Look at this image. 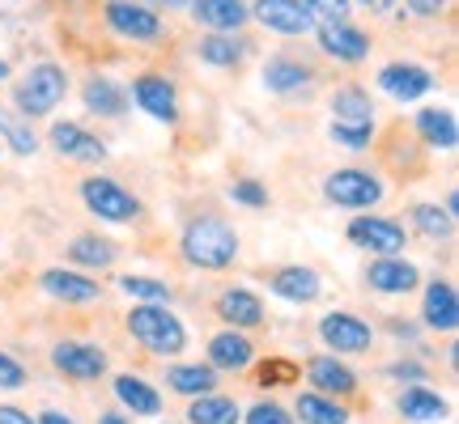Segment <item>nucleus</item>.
<instances>
[{
  "instance_id": "f257e3e1",
  "label": "nucleus",
  "mask_w": 459,
  "mask_h": 424,
  "mask_svg": "<svg viewBox=\"0 0 459 424\" xmlns=\"http://www.w3.org/2000/svg\"><path fill=\"white\" fill-rule=\"evenodd\" d=\"M179 255L187 267L200 272H226L238 259V229L221 216H192L179 233Z\"/></svg>"
},
{
  "instance_id": "f03ea898",
  "label": "nucleus",
  "mask_w": 459,
  "mask_h": 424,
  "mask_svg": "<svg viewBox=\"0 0 459 424\" xmlns=\"http://www.w3.org/2000/svg\"><path fill=\"white\" fill-rule=\"evenodd\" d=\"M128 335L153 357H179L187 348V326L166 301H136L128 310Z\"/></svg>"
},
{
  "instance_id": "7ed1b4c3",
  "label": "nucleus",
  "mask_w": 459,
  "mask_h": 424,
  "mask_svg": "<svg viewBox=\"0 0 459 424\" xmlns=\"http://www.w3.org/2000/svg\"><path fill=\"white\" fill-rule=\"evenodd\" d=\"M68 94V77L60 64H51V60H43V64H34L26 77H22V85H17V111L26 114V119H48L60 102H65Z\"/></svg>"
},
{
  "instance_id": "20e7f679",
  "label": "nucleus",
  "mask_w": 459,
  "mask_h": 424,
  "mask_svg": "<svg viewBox=\"0 0 459 424\" xmlns=\"http://www.w3.org/2000/svg\"><path fill=\"white\" fill-rule=\"evenodd\" d=\"M387 187L378 179L375 170H358V165H344V170H332L324 179V199L336 204V208H349V212H366L383 204Z\"/></svg>"
},
{
  "instance_id": "39448f33",
  "label": "nucleus",
  "mask_w": 459,
  "mask_h": 424,
  "mask_svg": "<svg viewBox=\"0 0 459 424\" xmlns=\"http://www.w3.org/2000/svg\"><path fill=\"white\" fill-rule=\"evenodd\" d=\"M82 199H85V208L94 212L99 221H111V225H128V221L141 216V199L132 196L124 182L102 179V174L82 179Z\"/></svg>"
},
{
  "instance_id": "423d86ee",
  "label": "nucleus",
  "mask_w": 459,
  "mask_h": 424,
  "mask_svg": "<svg viewBox=\"0 0 459 424\" xmlns=\"http://www.w3.org/2000/svg\"><path fill=\"white\" fill-rule=\"evenodd\" d=\"M319 340H324V348H332V357H358V352H370L375 326L366 323L361 314L332 310L319 318Z\"/></svg>"
},
{
  "instance_id": "0eeeda50",
  "label": "nucleus",
  "mask_w": 459,
  "mask_h": 424,
  "mask_svg": "<svg viewBox=\"0 0 459 424\" xmlns=\"http://www.w3.org/2000/svg\"><path fill=\"white\" fill-rule=\"evenodd\" d=\"M344 233H349V242L370 250V255H404V246H409L404 225L392 216H375V212H358Z\"/></svg>"
},
{
  "instance_id": "6e6552de",
  "label": "nucleus",
  "mask_w": 459,
  "mask_h": 424,
  "mask_svg": "<svg viewBox=\"0 0 459 424\" xmlns=\"http://www.w3.org/2000/svg\"><path fill=\"white\" fill-rule=\"evenodd\" d=\"M107 348H99V343L90 340H60L51 343V369L56 374L73 377V382H99L102 374H107Z\"/></svg>"
},
{
  "instance_id": "1a4fd4ad",
  "label": "nucleus",
  "mask_w": 459,
  "mask_h": 424,
  "mask_svg": "<svg viewBox=\"0 0 459 424\" xmlns=\"http://www.w3.org/2000/svg\"><path fill=\"white\" fill-rule=\"evenodd\" d=\"M366 284L383 297H409V293H417L421 272H417V263H409L404 255H378V259L366 267Z\"/></svg>"
},
{
  "instance_id": "9d476101",
  "label": "nucleus",
  "mask_w": 459,
  "mask_h": 424,
  "mask_svg": "<svg viewBox=\"0 0 459 424\" xmlns=\"http://www.w3.org/2000/svg\"><path fill=\"white\" fill-rule=\"evenodd\" d=\"M107 26L132 38V43H158L162 38V17L145 4H132V0H107Z\"/></svg>"
},
{
  "instance_id": "9b49d317",
  "label": "nucleus",
  "mask_w": 459,
  "mask_h": 424,
  "mask_svg": "<svg viewBox=\"0 0 459 424\" xmlns=\"http://www.w3.org/2000/svg\"><path fill=\"white\" fill-rule=\"evenodd\" d=\"M39 289L56 301H65V306H90V301H99L102 297V284L90 272H77V267H48L43 276H39Z\"/></svg>"
},
{
  "instance_id": "f8f14e48",
  "label": "nucleus",
  "mask_w": 459,
  "mask_h": 424,
  "mask_svg": "<svg viewBox=\"0 0 459 424\" xmlns=\"http://www.w3.org/2000/svg\"><path fill=\"white\" fill-rule=\"evenodd\" d=\"M132 102L158 123H175L179 119V94H175V85L166 81L162 72H141L132 81Z\"/></svg>"
},
{
  "instance_id": "ddd939ff",
  "label": "nucleus",
  "mask_w": 459,
  "mask_h": 424,
  "mask_svg": "<svg viewBox=\"0 0 459 424\" xmlns=\"http://www.w3.org/2000/svg\"><path fill=\"white\" fill-rule=\"evenodd\" d=\"M268 289L281 297V301H294V306H315L324 297V280L315 267H302V263H285L268 276Z\"/></svg>"
},
{
  "instance_id": "4468645a",
  "label": "nucleus",
  "mask_w": 459,
  "mask_h": 424,
  "mask_svg": "<svg viewBox=\"0 0 459 424\" xmlns=\"http://www.w3.org/2000/svg\"><path fill=\"white\" fill-rule=\"evenodd\" d=\"M378 89L395 102H417L434 89V72L426 64H383L378 68Z\"/></svg>"
},
{
  "instance_id": "2eb2a0df",
  "label": "nucleus",
  "mask_w": 459,
  "mask_h": 424,
  "mask_svg": "<svg viewBox=\"0 0 459 424\" xmlns=\"http://www.w3.org/2000/svg\"><path fill=\"white\" fill-rule=\"evenodd\" d=\"M421 326L429 331H443L451 335L459 326V297H455V284L451 280H429L426 293H421Z\"/></svg>"
},
{
  "instance_id": "dca6fc26",
  "label": "nucleus",
  "mask_w": 459,
  "mask_h": 424,
  "mask_svg": "<svg viewBox=\"0 0 459 424\" xmlns=\"http://www.w3.org/2000/svg\"><path fill=\"white\" fill-rule=\"evenodd\" d=\"M48 145L60 153V157H68V162H102L107 157V145H102V136H94V131H85L82 123H51L48 131Z\"/></svg>"
},
{
  "instance_id": "f3484780",
  "label": "nucleus",
  "mask_w": 459,
  "mask_h": 424,
  "mask_svg": "<svg viewBox=\"0 0 459 424\" xmlns=\"http://www.w3.org/2000/svg\"><path fill=\"white\" fill-rule=\"evenodd\" d=\"M307 382H311V391L328 394V399H349L358 391V374L341 357H332V352L307 360Z\"/></svg>"
},
{
  "instance_id": "a211bd4d",
  "label": "nucleus",
  "mask_w": 459,
  "mask_h": 424,
  "mask_svg": "<svg viewBox=\"0 0 459 424\" xmlns=\"http://www.w3.org/2000/svg\"><path fill=\"white\" fill-rule=\"evenodd\" d=\"M251 17H255L260 26H268V30L294 34V38L315 30V17L302 9V0H255Z\"/></svg>"
},
{
  "instance_id": "6ab92c4d",
  "label": "nucleus",
  "mask_w": 459,
  "mask_h": 424,
  "mask_svg": "<svg viewBox=\"0 0 459 424\" xmlns=\"http://www.w3.org/2000/svg\"><path fill=\"white\" fill-rule=\"evenodd\" d=\"M315 34H319V47L328 51L332 60H341V64H361L370 55V38L358 26H349V21H324Z\"/></svg>"
},
{
  "instance_id": "aec40b11",
  "label": "nucleus",
  "mask_w": 459,
  "mask_h": 424,
  "mask_svg": "<svg viewBox=\"0 0 459 424\" xmlns=\"http://www.w3.org/2000/svg\"><path fill=\"white\" fill-rule=\"evenodd\" d=\"M251 360H255V343H251L247 331L226 326V331H217L213 340H209V365H213L217 374H238Z\"/></svg>"
},
{
  "instance_id": "412c9836",
  "label": "nucleus",
  "mask_w": 459,
  "mask_h": 424,
  "mask_svg": "<svg viewBox=\"0 0 459 424\" xmlns=\"http://www.w3.org/2000/svg\"><path fill=\"white\" fill-rule=\"evenodd\" d=\"M111 394H115V403H119V411H128V416H158V411H162L158 386L145 382L141 374H115Z\"/></svg>"
},
{
  "instance_id": "4be33fe9",
  "label": "nucleus",
  "mask_w": 459,
  "mask_h": 424,
  "mask_svg": "<svg viewBox=\"0 0 459 424\" xmlns=\"http://www.w3.org/2000/svg\"><path fill=\"white\" fill-rule=\"evenodd\" d=\"M395 411L409 424H443L451 416V403L438 391H429V386L417 382V386H404V391L395 394Z\"/></svg>"
},
{
  "instance_id": "5701e85b",
  "label": "nucleus",
  "mask_w": 459,
  "mask_h": 424,
  "mask_svg": "<svg viewBox=\"0 0 459 424\" xmlns=\"http://www.w3.org/2000/svg\"><path fill=\"white\" fill-rule=\"evenodd\" d=\"M187 9H192V17L204 30H217V34H238L247 26V17H251L247 0H192Z\"/></svg>"
},
{
  "instance_id": "b1692460",
  "label": "nucleus",
  "mask_w": 459,
  "mask_h": 424,
  "mask_svg": "<svg viewBox=\"0 0 459 424\" xmlns=\"http://www.w3.org/2000/svg\"><path fill=\"white\" fill-rule=\"evenodd\" d=\"M311 81H315L311 64H302L294 55H273V60L264 64V89H268V94L290 98V94H302Z\"/></svg>"
},
{
  "instance_id": "393cba45",
  "label": "nucleus",
  "mask_w": 459,
  "mask_h": 424,
  "mask_svg": "<svg viewBox=\"0 0 459 424\" xmlns=\"http://www.w3.org/2000/svg\"><path fill=\"white\" fill-rule=\"evenodd\" d=\"M217 318L234 331H247V326H260L264 323V301L260 293H251V289H226V293L217 297Z\"/></svg>"
},
{
  "instance_id": "a878e982",
  "label": "nucleus",
  "mask_w": 459,
  "mask_h": 424,
  "mask_svg": "<svg viewBox=\"0 0 459 424\" xmlns=\"http://www.w3.org/2000/svg\"><path fill=\"white\" fill-rule=\"evenodd\" d=\"M417 136H421V145L438 148V153H451V148L459 145L455 114L446 111V106H426V111H417Z\"/></svg>"
},
{
  "instance_id": "bb28decb",
  "label": "nucleus",
  "mask_w": 459,
  "mask_h": 424,
  "mask_svg": "<svg viewBox=\"0 0 459 424\" xmlns=\"http://www.w3.org/2000/svg\"><path fill=\"white\" fill-rule=\"evenodd\" d=\"M166 386L175 394H183V399H196V394H209L217 391V369L204 360H187V365H170L166 369Z\"/></svg>"
},
{
  "instance_id": "cd10ccee",
  "label": "nucleus",
  "mask_w": 459,
  "mask_h": 424,
  "mask_svg": "<svg viewBox=\"0 0 459 424\" xmlns=\"http://www.w3.org/2000/svg\"><path fill=\"white\" fill-rule=\"evenodd\" d=\"M196 55L204 60V64H213V68H238L247 60V38H243V34H217V30H209L196 43Z\"/></svg>"
},
{
  "instance_id": "c85d7f7f",
  "label": "nucleus",
  "mask_w": 459,
  "mask_h": 424,
  "mask_svg": "<svg viewBox=\"0 0 459 424\" xmlns=\"http://www.w3.org/2000/svg\"><path fill=\"white\" fill-rule=\"evenodd\" d=\"M187 424H243V408L230 399V394H196L187 403Z\"/></svg>"
},
{
  "instance_id": "c756f323",
  "label": "nucleus",
  "mask_w": 459,
  "mask_h": 424,
  "mask_svg": "<svg viewBox=\"0 0 459 424\" xmlns=\"http://www.w3.org/2000/svg\"><path fill=\"white\" fill-rule=\"evenodd\" d=\"M82 98H85V111L107 114V119H115V114L128 111V89H124V85H115L111 77H90L85 89H82Z\"/></svg>"
},
{
  "instance_id": "7c9ffc66",
  "label": "nucleus",
  "mask_w": 459,
  "mask_h": 424,
  "mask_svg": "<svg viewBox=\"0 0 459 424\" xmlns=\"http://www.w3.org/2000/svg\"><path fill=\"white\" fill-rule=\"evenodd\" d=\"M294 420H302V424H349V408H344L341 399H328V394H319V391H307V394H298Z\"/></svg>"
},
{
  "instance_id": "2f4dec72",
  "label": "nucleus",
  "mask_w": 459,
  "mask_h": 424,
  "mask_svg": "<svg viewBox=\"0 0 459 424\" xmlns=\"http://www.w3.org/2000/svg\"><path fill=\"white\" fill-rule=\"evenodd\" d=\"M119 255V246L111 238H99V233H82V238H73L68 246V259L77 263V267H90V272H107Z\"/></svg>"
},
{
  "instance_id": "473e14b6",
  "label": "nucleus",
  "mask_w": 459,
  "mask_h": 424,
  "mask_svg": "<svg viewBox=\"0 0 459 424\" xmlns=\"http://www.w3.org/2000/svg\"><path fill=\"white\" fill-rule=\"evenodd\" d=\"M332 119L336 123H375V102L361 85H341L332 94Z\"/></svg>"
},
{
  "instance_id": "72a5a7b5",
  "label": "nucleus",
  "mask_w": 459,
  "mask_h": 424,
  "mask_svg": "<svg viewBox=\"0 0 459 424\" xmlns=\"http://www.w3.org/2000/svg\"><path fill=\"white\" fill-rule=\"evenodd\" d=\"M412 229L429 242H451L455 238V216L438 204H412Z\"/></svg>"
},
{
  "instance_id": "f704fd0d",
  "label": "nucleus",
  "mask_w": 459,
  "mask_h": 424,
  "mask_svg": "<svg viewBox=\"0 0 459 424\" xmlns=\"http://www.w3.org/2000/svg\"><path fill=\"white\" fill-rule=\"evenodd\" d=\"M0 145H9L13 153H22V157H34V153H39V136H34L17 114L0 111Z\"/></svg>"
},
{
  "instance_id": "c9c22d12",
  "label": "nucleus",
  "mask_w": 459,
  "mask_h": 424,
  "mask_svg": "<svg viewBox=\"0 0 459 424\" xmlns=\"http://www.w3.org/2000/svg\"><path fill=\"white\" fill-rule=\"evenodd\" d=\"M119 289H124L132 301H166V306H170V284L158 276H136V272H128V276H119Z\"/></svg>"
},
{
  "instance_id": "e433bc0d",
  "label": "nucleus",
  "mask_w": 459,
  "mask_h": 424,
  "mask_svg": "<svg viewBox=\"0 0 459 424\" xmlns=\"http://www.w3.org/2000/svg\"><path fill=\"white\" fill-rule=\"evenodd\" d=\"M328 136L341 148H353V153H361V148L375 145V123H336V119H332V123H328Z\"/></svg>"
},
{
  "instance_id": "4c0bfd02",
  "label": "nucleus",
  "mask_w": 459,
  "mask_h": 424,
  "mask_svg": "<svg viewBox=\"0 0 459 424\" xmlns=\"http://www.w3.org/2000/svg\"><path fill=\"white\" fill-rule=\"evenodd\" d=\"M230 199L243 204V208H268V187H264L260 179H234Z\"/></svg>"
},
{
  "instance_id": "58836bf2",
  "label": "nucleus",
  "mask_w": 459,
  "mask_h": 424,
  "mask_svg": "<svg viewBox=\"0 0 459 424\" xmlns=\"http://www.w3.org/2000/svg\"><path fill=\"white\" fill-rule=\"evenodd\" d=\"M255 382H260V386H290V382H298V369L290 365V360L273 357V360H264V365H260Z\"/></svg>"
},
{
  "instance_id": "ea45409f",
  "label": "nucleus",
  "mask_w": 459,
  "mask_h": 424,
  "mask_svg": "<svg viewBox=\"0 0 459 424\" xmlns=\"http://www.w3.org/2000/svg\"><path fill=\"white\" fill-rule=\"evenodd\" d=\"M243 424H294V416L281 408V403H273V399H260L255 408L243 411Z\"/></svg>"
},
{
  "instance_id": "a19ab883",
  "label": "nucleus",
  "mask_w": 459,
  "mask_h": 424,
  "mask_svg": "<svg viewBox=\"0 0 459 424\" xmlns=\"http://www.w3.org/2000/svg\"><path fill=\"white\" fill-rule=\"evenodd\" d=\"M26 382H30L26 365L17 357H9V352H0V391H22Z\"/></svg>"
},
{
  "instance_id": "79ce46f5",
  "label": "nucleus",
  "mask_w": 459,
  "mask_h": 424,
  "mask_svg": "<svg viewBox=\"0 0 459 424\" xmlns=\"http://www.w3.org/2000/svg\"><path fill=\"white\" fill-rule=\"evenodd\" d=\"M349 4L353 0H302V9L311 17H324V21H349Z\"/></svg>"
},
{
  "instance_id": "37998d69",
  "label": "nucleus",
  "mask_w": 459,
  "mask_h": 424,
  "mask_svg": "<svg viewBox=\"0 0 459 424\" xmlns=\"http://www.w3.org/2000/svg\"><path fill=\"white\" fill-rule=\"evenodd\" d=\"M387 377H395V382H409V386H417V382H426L429 369L421 365V360H412V357H400L387 365Z\"/></svg>"
},
{
  "instance_id": "c03bdc74",
  "label": "nucleus",
  "mask_w": 459,
  "mask_h": 424,
  "mask_svg": "<svg viewBox=\"0 0 459 424\" xmlns=\"http://www.w3.org/2000/svg\"><path fill=\"white\" fill-rule=\"evenodd\" d=\"M0 424H34V416L26 408H13V403H0Z\"/></svg>"
},
{
  "instance_id": "a18cd8bd",
  "label": "nucleus",
  "mask_w": 459,
  "mask_h": 424,
  "mask_svg": "<svg viewBox=\"0 0 459 424\" xmlns=\"http://www.w3.org/2000/svg\"><path fill=\"white\" fill-rule=\"evenodd\" d=\"M412 13H421V17H434V13H443V4L446 0H404Z\"/></svg>"
},
{
  "instance_id": "49530a36",
  "label": "nucleus",
  "mask_w": 459,
  "mask_h": 424,
  "mask_svg": "<svg viewBox=\"0 0 459 424\" xmlns=\"http://www.w3.org/2000/svg\"><path fill=\"white\" fill-rule=\"evenodd\" d=\"M34 424H77L68 411H60V408H43L39 416H34Z\"/></svg>"
},
{
  "instance_id": "de8ad7c7",
  "label": "nucleus",
  "mask_w": 459,
  "mask_h": 424,
  "mask_svg": "<svg viewBox=\"0 0 459 424\" xmlns=\"http://www.w3.org/2000/svg\"><path fill=\"white\" fill-rule=\"evenodd\" d=\"M99 424H132V416L119 408H107V411H99Z\"/></svg>"
},
{
  "instance_id": "09e8293b",
  "label": "nucleus",
  "mask_w": 459,
  "mask_h": 424,
  "mask_svg": "<svg viewBox=\"0 0 459 424\" xmlns=\"http://www.w3.org/2000/svg\"><path fill=\"white\" fill-rule=\"evenodd\" d=\"M392 331L400 335V340H417V326L412 323H392Z\"/></svg>"
},
{
  "instance_id": "8fccbe9b",
  "label": "nucleus",
  "mask_w": 459,
  "mask_h": 424,
  "mask_svg": "<svg viewBox=\"0 0 459 424\" xmlns=\"http://www.w3.org/2000/svg\"><path fill=\"white\" fill-rule=\"evenodd\" d=\"M153 4H162V9H187L192 0H153Z\"/></svg>"
},
{
  "instance_id": "3c124183",
  "label": "nucleus",
  "mask_w": 459,
  "mask_h": 424,
  "mask_svg": "<svg viewBox=\"0 0 459 424\" xmlns=\"http://www.w3.org/2000/svg\"><path fill=\"white\" fill-rule=\"evenodd\" d=\"M4 77H9V64H4V60H0V81H4Z\"/></svg>"
},
{
  "instance_id": "603ef678",
  "label": "nucleus",
  "mask_w": 459,
  "mask_h": 424,
  "mask_svg": "<svg viewBox=\"0 0 459 424\" xmlns=\"http://www.w3.org/2000/svg\"><path fill=\"white\" fill-rule=\"evenodd\" d=\"M361 4H378V0H361Z\"/></svg>"
}]
</instances>
